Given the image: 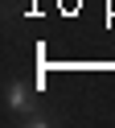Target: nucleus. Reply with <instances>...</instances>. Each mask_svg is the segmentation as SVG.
Instances as JSON below:
<instances>
[{
	"label": "nucleus",
	"instance_id": "nucleus-1",
	"mask_svg": "<svg viewBox=\"0 0 115 128\" xmlns=\"http://www.w3.org/2000/svg\"><path fill=\"white\" fill-rule=\"evenodd\" d=\"M8 103H12L16 112H25V108H29V91H25L21 83H12V91H8Z\"/></svg>",
	"mask_w": 115,
	"mask_h": 128
}]
</instances>
